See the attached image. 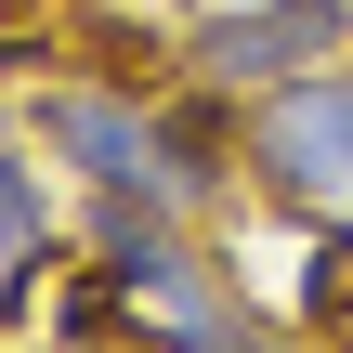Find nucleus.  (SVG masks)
I'll return each instance as SVG.
<instances>
[{
  "label": "nucleus",
  "mask_w": 353,
  "mask_h": 353,
  "mask_svg": "<svg viewBox=\"0 0 353 353\" xmlns=\"http://www.w3.org/2000/svg\"><path fill=\"white\" fill-rule=\"evenodd\" d=\"M52 262H65V196H52L39 157L0 144V341L26 327V301L52 288Z\"/></svg>",
  "instance_id": "5"
},
{
  "label": "nucleus",
  "mask_w": 353,
  "mask_h": 353,
  "mask_svg": "<svg viewBox=\"0 0 353 353\" xmlns=\"http://www.w3.org/2000/svg\"><path fill=\"white\" fill-rule=\"evenodd\" d=\"M0 353H13V341H0Z\"/></svg>",
  "instance_id": "6"
},
{
  "label": "nucleus",
  "mask_w": 353,
  "mask_h": 353,
  "mask_svg": "<svg viewBox=\"0 0 353 353\" xmlns=\"http://www.w3.org/2000/svg\"><path fill=\"white\" fill-rule=\"evenodd\" d=\"M79 249H92V301H105L144 353H275V327L249 314V288L196 249V223L79 196Z\"/></svg>",
  "instance_id": "2"
},
{
  "label": "nucleus",
  "mask_w": 353,
  "mask_h": 353,
  "mask_svg": "<svg viewBox=\"0 0 353 353\" xmlns=\"http://www.w3.org/2000/svg\"><path fill=\"white\" fill-rule=\"evenodd\" d=\"M26 144L52 183L105 196V210H170L210 223L249 170H236V105L210 92H131V79H52L26 105Z\"/></svg>",
  "instance_id": "1"
},
{
  "label": "nucleus",
  "mask_w": 353,
  "mask_h": 353,
  "mask_svg": "<svg viewBox=\"0 0 353 353\" xmlns=\"http://www.w3.org/2000/svg\"><path fill=\"white\" fill-rule=\"evenodd\" d=\"M341 52H353V0H236V13H196L170 79L210 92V105H249V92H288L314 65H341Z\"/></svg>",
  "instance_id": "4"
},
{
  "label": "nucleus",
  "mask_w": 353,
  "mask_h": 353,
  "mask_svg": "<svg viewBox=\"0 0 353 353\" xmlns=\"http://www.w3.org/2000/svg\"><path fill=\"white\" fill-rule=\"evenodd\" d=\"M236 170L275 210L353 223V52L314 65V79H288V92H249L236 105Z\"/></svg>",
  "instance_id": "3"
}]
</instances>
